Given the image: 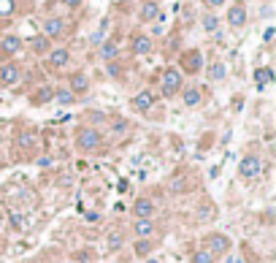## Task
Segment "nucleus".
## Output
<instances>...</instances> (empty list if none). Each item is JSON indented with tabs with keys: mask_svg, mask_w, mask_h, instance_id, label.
<instances>
[{
	"mask_svg": "<svg viewBox=\"0 0 276 263\" xmlns=\"http://www.w3.org/2000/svg\"><path fill=\"white\" fill-rule=\"evenodd\" d=\"M146 263H157V260H152V258H149V260H146Z\"/></svg>",
	"mask_w": 276,
	"mask_h": 263,
	"instance_id": "e433bc0d",
	"label": "nucleus"
},
{
	"mask_svg": "<svg viewBox=\"0 0 276 263\" xmlns=\"http://www.w3.org/2000/svg\"><path fill=\"white\" fill-rule=\"evenodd\" d=\"M117 44H114V41H106L103 46H100V57H103V60H109V63H111V60L114 57H117Z\"/></svg>",
	"mask_w": 276,
	"mask_h": 263,
	"instance_id": "4be33fe9",
	"label": "nucleus"
},
{
	"mask_svg": "<svg viewBox=\"0 0 276 263\" xmlns=\"http://www.w3.org/2000/svg\"><path fill=\"white\" fill-rule=\"evenodd\" d=\"M19 144H22V147H33V139L30 136H19Z\"/></svg>",
	"mask_w": 276,
	"mask_h": 263,
	"instance_id": "72a5a7b5",
	"label": "nucleus"
},
{
	"mask_svg": "<svg viewBox=\"0 0 276 263\" xmlns=\"http://www.w3.org/2000/svg\"><path fill=\"white\" fill-rule=\"evenodd\" d=\"M273 79H276V76H273V71H271V68H265V65L254 71V84H257V87H268V84L273 82Z\"/></svg>",
	"mask_w": 276,
	"mask_h": 263,
	"instance_id": "f3484780",
	"label": "nucleus"
},
{
	"mask_svg": "<svg viewBox=\"0 0 276 263\" xmlns=\"http://www.w3.org/2000/svg\"><path fill=\"white\" fill-rule=\"evenodd\" d=\"M149 252H152V241L149 239H138L136 241V255L144 258V255H149Z\"/></svg>",
	"mask_w": 276,
	"mask_h": 263,
	"instance_id": "393cba45",
	"label": "nucleus"
},
{
	"mask_svg": "<svg viewBox=\"0 0 276 263\" xmlns=\"http://www.w3.org/2000/svg\"><path fill=\"white\" fill-rule=\"evenodd\" d=\"M125 127H127V122H122V119H117V122H114V130H117V133H122Z\"/></svg>",
	"mask_w": 276,
	"mask_h": 263,
	"instance_id": "2f4dec72",
	"label": "nucleus"
},
{
	"mask_svg": "<svg viewBox=\"0 0 276 263\" xmlns=\"http://www.w3.org/2000/svg\"><path fill=\"white\" fill-rule=\"evenodd\" d=\"M260 168H262L260 155H246V158L238 163V174L244 179H252V177H257V174H260Z\"/></svg>",
	"mask_w": 276,
	"mask_h": 263,
	"instance_id": "20e7f679",
	"label": "nucleus"
},
{
	"mask_svg": "<svg viewBox=\"0 0 276 263\" xmlns=\"http://www.w3.org/2000/svg\"><path fill=\"white\" fill-rule=\"evenodd\" d=\"M152 106H154V95H152L149 90L138 92V95L133 98V109H136V111H149Z\"/></svg>",
	"mask_w": 276,
	"mask_h": 263,
	"instance_id": "1a4fd4ad",
	"label": "nucleus"
},
{
	"mask_svg": "<svg viewBox=\"0 0 276 263\" xmlns=\"http://www.w3.org/2000/svg\"><path fill=\"white\" fill-rule=\"evenodd\" d=\"M73 98H76V95H73L71 90H57V92H55V100H57L60 106H68V103H73Z\"/></svg>",
	"mask_w": 276,
	"mask_h": 263,
	"instance_id": "b1692460",
	"label": "nucleus"
},
{
	"mask_svg": "<svg viewBox=\"0 0 276 263\" xmlns=\"http://www.w3.org/2000/svg\"><path fill=\"white\" fill-rule=\"evenodd\" d=\"M133 52H136V55H149L152 52V38L149 36H136L133 38Z\"/></svg>",
	"mask_w": 276,
	"mask_h": 263,
	"instance_id": "2eb2a0df",
	"label": "nucleus"
},
{
	"mask_svg": "<svg viewBox=\"0 0 276 263\" xmlns=\"http://www.w3.org/2000/svg\"><path fill=\"white\" fill-rule=\"evenodd\" d=\"M30 49L36 52V55H44V52H49V38H46V36L30 38Z\"/></svg>",
	"mask_w": 276,
	"mask_h": 263,
	"instance_id": "412c9836",
	"label": "nucleus"
},
{
	"mask_svg": "<svg viewBox=\"0 0 276 263\" xmlns=\"http://www.w3.org/2000/svg\"><path fill=\"white\" fill-rule=\"evenodd\" d=\"M19 49H22L19 36H3V41H0V52H3V55H17Z\"/></svg>",
	"mask_w": 276,
	"mask_h": 263,
	"instance_id": "9d476101",
	"label": "nucleus"
},
{
	"mask_svg": "<svg viewBox=\"0 0 276 263\" xmlns=\"http://www.w3.org/2000/svg\"><path fill=\"white\" fill-rule=\"evenodd\" d=\"M181 90V71L179 68H165L163 73V95L171 98Z\"/></svg>",
	"mask_w": 276,
	"mask_h": 263,
	"instance_id": "7ed1b4c3",
	"label": "nucleus"
},
{
	"mask_svg": "<svg viewBox=\"0 0 276 263\" xmlns=\"http://www.w3.org/2000/svg\"><path fill=\"white\" fill-rule=\"evenodd\" d=\"M119 241H122V239H119V233H111L109 244H111V247H119Z\"/></svg>",
	"mask_w": 276,
	"mask_h": 263,
	"instance_id": "473e14b6",
	"label": "nucleus"
},
{
	"mask_svg": "<svg viewBox=\"0 0 276 263\" xmlns=\"http://www.w3.org/2000/svg\"><path fill=\"white\" fill-rule=\"evenodd\" d=\"M181 100H184V106H190V109L200 106V90L198 87H187V90L181 92Z\"/></svg>",
	"mask_w": 276,
	"mask_h": 263,
	"instance_id": "dca6fc26",
	"label": "nucleus"
},
{
	"mask_svg": "<svg viewBox=\"0 0 276 263\" xmlns=\"http://www.w3.org/2000/svg\"><path fill=\"white\" fill-rule=\"evenodd\" d=\"M63 6H68V9H79V6H82V0H63Z\"/></svg>",
	"mask_w": 276,
	"mask_h": 263,
	"instance_id": "7c9ffc66",
	"label": "nucleus"
},
{
	"mask_svg": "<svg viewBox=\"0 0 276 263\" xmlns=\"http://www.w3.org/2000/svg\"><path fill=\"white\" fill-rule=\"evenodd\" d=\"M76 147H79V152L92 155V152H100L103 139H100V133L95 130V127H82V130H79V136H76Z\"/></svg>",
	"mask_w": 276,
	"mask_h": 263,
	"instance_id": "f257e3e1",
	"label": "nucleus"
},
{
	"mask_svg": "<svg viewBox=\"0 0 276 263\" xmlns=\"http://www.w3.org/2000/svg\"><path fill=\"white\" fill-rule=\"evenodd\" d=\"M157 17H160L157 3H154V0H146V3L141 6V19H144V22H152V19H157Z\"/></svg>",
	"mask_w": 276,
	"mask_h": 263,
	"instance_id": "a211bd4d",
	"label": "nucleus"
},
{
	"mask_svg": "<svg viewBox=\"0 0 276 263\" xmlns=\"http://www.w3.org/2000/svg\"><path fill=\"white\" fill-rule=\"evenodd\" d=\"M192 263H214V255H208L206 249H198V252L192 255Z\"/></svg>",
	"mask_w": 276,
	"mask_h": 263,
	"instance_id": "bb28decb",
	"label": "nucleus"
},
{
	"mask_svg": "<svg viewBox=\"0 0 276 263\" xmlns=\"http://www.w3.org/2000/svg\"><path fill=\"white\" fill-rule=\"evenodd\" d=\"M225 65L222 63H214L211 68H208V79H211V82H222V79H225Z\"/></svg>",
	"mask_w": 276,
	"mask_h": 263,
	"instance_id": "5701e85b",
	"label": "nucleus"
},
{
	"mask_svg": "<svg viewBox=\"0 0 276 263\" xmlns=\"http://www.w3.org/2000/svg\"><path fill=\"white\" fill-rule=\"evenodd\" d=\"M133 233H136L138 239H149L154 233V222L152 220H136L133 222Z\"/></svg>",
	"mask_w": 276,
	"mask_h": 263,
	"instance_id": "f8f14e48",
	"label": "nucleus"
},
{
	"mask_svg": "<svg viewBox=\"0 0 276 263\" xmlns=\"http://www.w3.org/2000/svg\"><path fill=\"white\" fill-rule=\"evenodd\" d=\"M203 3L208 6V9H219V6L225 3V0H203Z\"/></svg>",
	"mask_w": 276,
	"mask_h": 263,
	"instance_id": "c756f323",
	"label": "nucleus"
},
{
	"mask_svg": "<svg viewBox=\"0 0 276 263\" xmlns=\"http://www.w3.org/2000/svg\"><path fill=\"white\" fill-rule=\"evenodd\" d=\"M187 187H190V179H187L184 174H181V177H173L171 182H168V190H171L173 195H181Z\"/></svg>",
	"mask_w": 276,
	"mask_h": 263,
	"instance_id": "6ab92c4d",
	"label": "nucleus"
},
{
	"mask_svg": "<svg viewBox=\"0 0 276 263\" xmlns=\"http://www.w3.org/2000/svg\"><path fill=\"white\" fill-rule=\"evenodd\" d=\"M200 217H203V220H206V217H214V204H211V206H208V204L200 206Z\"/></svg>",
	"mask_w": 276,
	"mask_h": 263,
	"instance_id": "c85d7f7f",
	"label": "nucleus"
},
{
	"mask_svg": "<svg viewBox=\"0 0 276 263\" xmlns=\"http://www.w3.org/2000/svg\"><path fill=\"white\" fill-rule=\"evenodd\" d=\"M63 28H65L63 19L52 17V19H46V22H44V36H46V38H57L60 33H63Z\"/></svg>",
	"mask_w": 276,
	"mask_h": 263,
	"instance_id": "ddd939ff",
	"label": "nucleus"
},
{
	"mask_svg": "<svg viewBox=\"0 0 276 263\" xmlns=\"http://www.w3.org/2000/svg\"><path fill=\"white\" fill-rule=\"evenodd\" d=\"M227 22H230V28H244L246 22V9L241 3H233L230 11H227Z\"/></svg>",
	"mask_w": 276,
	"mask_h": 263,
	"instance_id": "6e6552de",
	"label": "nucleus"
},
{
	"mask_svg": "<svg viewBox=\"0 0 276 263\" xmlns=\"http://www.w3.org/2000/svg\"><path fill=\"white\" fill-rule=\"evenodd\" d=\"M19 79H22V73H19V68L14 63H6L3 68H0V84L3 87H14V84H19Z\"/></svg>",
	"mask_w": 276,
	"mask_h": 263,
	"instance_id": "423d86ee",
	"label": "nucleus"
},
{
	"mask_svg": "<svg viewBox=\"0 0 276 263\" xmlns=\"http://www.w3.org/2000/svg\"><path fill=\"white\" fill-rule=\"evenodd\" d=\"M133 214H136V220H152L154 204L149 198H136V204H133Z\"/></svg>",
	"mask_w": 276,
	"mask_h": 263,
	"instance_id": "0eeeda50",
	"label": "nucleus"
},
{
	"mask_svg": "<svg viewBox=\"0 0 276 263\" xmlns=\"http://www.w3.org/2000/svg\"><path fill=\"white\" fill-rule=\"evenodd\" d=\"M55 98V90H52V87H38L36 90V95H33V103H49V100Z\"/></svg>",
	"mask_w": 276,
	"mask_h": 263,
	"instance_id": "aec40b11",
	"label": "nucleus"
},
{
	"mask_svg": "<svg viewBox=\"0 0 276 263\" xmlns=\"http://www.w3.org/2000/svg\"><path fill=\"white\" fill-rule=\"evenodd\" d=\"M68 84H71L68 90L73 92V95H76V92H87V87H90V79H87L84 73L79 71V73H73V76H71V82H68Z\"/></svg>",
	"mask_w": 276,
	"mask_h": 263,
	"instance_id": "4468645a",
	"label": "nucleus"
},
{
	"mask_svg": "<svg viewBox=\"0 0 276 263\" xmlns=\"http://www.w3.org/2000/svg\"><path fill=\"white\" fill-rule=\"evenodd\" d=\"M203 249H206L208 255H214V258H217V255H222V252H227V249H230V236H225V233H208Z\"/></svg>",
	"mask_w": 276,
	"mask_h": 263,
	"instance_id": "f03ea898",
	"label": "nucleus"
},
{
	"mask_svg": "<svg viewBox=\"0 0 276 263\" xmlns=\"http://www.w3.org/2000/svg\"><path fill=\"white\" fill-rule=\"evenodd\" d=\"M14 9H17V3H14V0H0V17L14 14Z\"/></svg>",
	"mask_w": 276,
	"mask_h": 263,
	"instance_id": "a878e982",
	"label": "nucleus"
},
{
	"mask_svg": "<svg viewBox=\"0 0 276 263\" xmlns=\"http://www.w3.org/2000/svg\"><path fill=\"white\" fill-rule=\"evenodd\" d=\"M181 68L187 73H198L203 68V55H200V49H190L184 57H181Z\"/></svg>",
	"mask_w": 276,
	"mask_h": 263,
	"instance_id": "39448f33",
	"label": "nucleus"
},
{
	"mask_svg": "<svg viewBox=\"0 0 276 263\" xmlns=\"http://www.w3.org/2000/svg\"><path fill=\"white\" fill-rule=\"evenodd\" d=\"M87 222H98V212H87Z\"/></svg>",
	"mask_w": 276,
	"mask_h": 263,
	"instance_id": "f704fd0d",
	"label": "nucleus"
},
{
	"mask_svg": "<svg viewBox=\"0 0 276 263\" xmlns=\"http://www.w3.org/2000/svg\"><path fill=\"white\" fill-rule=\"evenodd\" d=\"M68 60H71L68 49H52L49 52V65L52 68H63V65H68Z\"/></svg>",
	"mask_w": 276,
	"mask_h": 263,
	"instance_id": "9b49d317",
	"label": "nucleus"
},
{
	"mask_svg": "<svg viewBox=\"0 0 276 263\" xmlns=\"http://www.w3.org/2000/svg\"><path fill=\"white\" fill-rule=\"evenodd\" d=\"M262 38H265V41H271V38H273V28H268L265 33H262Z\"/></svg>",
	"mask_w": 276,
	"mask_h": 263,
	"instance_id": "c9c22d12",
	"label": "nucleus"
},
{
	"mask_svg": "<svg viewBox=\"0 0 276 263\" xmlns=\"http://www.w3.org/2000/svg\"><path fill=\"white\" fill-rule=\"evenodd\" d=\"M217 17H214V14H208V17H203V30H208V33H214V30H217Z\"/></svg>",
	"mask_w": 276,
	"mask_h": 263,
	"instance_id": "cd10ccee",
	"label": "nucleus"
}]
</instances>
